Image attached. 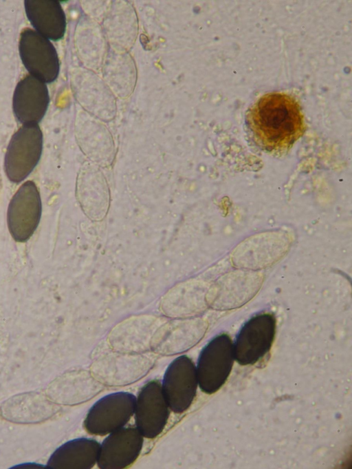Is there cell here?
<instances>
[{"mask_svg": "<svg viewBox=\"0 0 352 469\" xmlns=\"http://www.w3.org/2000/svg\"><path fill=\"white\" fill-rule=\"evenodd\" d=\"M248 122L258 145L274 152L291 147L306 127L300 104L285 92L261 96L249 110Z\"/></svg>", "mask_w": 352, "mask_h": 469, "instance_id": "cell-1", "label": "cell"}, {"mask_svg": "<svg viewBox=\"0 0 352 469\" xmlns=\"http://www.w3.org/2000/svg\"><path fill=\"white\" fill-rule=\"evenodd\" d=\"M43 137L38 124L23 125L12 136L5 154L4 171L8 180L19 183L38 163Z\"/></svg>", "mask_w": 352, "mask_h": 469, "instance_id": "cell-2", "label": "cell"}, {"mask_svg": "<svg viewBox=\"0 0 352 469\" xmlns=\"http://www.w3.org/2000/svg\"><path fill=\"white\" fill-rule=\"evenodd\" d=\"M233 342L222 333L202 349L196 367L198 385L206 394L218 391L228 379L234 364Z\"/></svg>", "mask_w": 352, "mask_h": 469, "instance_id": "cell-3", "label": "cell"}, {"mask_svg": "<svg viewBox=\"0 0 352 469\" xmlns=\"http://www.w3.org/2000/svg\"><path fill=\"white\" fill-rule=\"evenodd\" d=\"M276 317L263 313L246 322L233 343L234 359L241 365H253L270 351L275 337Z\"/></svg>", "mask_w": 352, "mask_h": 469, "instance_id": "cell-4", "label": "cell"}, {"mask_svg": "<svg viewBox=\"0 0 352 469\" xmlns=\"http://www.w3.org/2000/svg\"><path fill=\"white\" fill-rule=\"evenodd\" d=\"M136 397L127 392H116L98 400L84 421L91 435L103 436L124 426L134 414Z\"/></svg>", "mask_w": 352, "mask_h": 469, "instance_id": "cell-5", "label": "cell"}, {"mask_svg": "<svg viewBox=\"0 0 352 469\" xmlns=\"http://www.w3.org/2000/svg\"><path fill=\"white\" fill-rule=\"evenodd\" d=\"M41 213L38 187L33 181L28 180L13 195L8 207V227L13 239L19 242L29 240L39 224Z\"/></svg>", "mask_w": 352, "mask_h": 469, "instance_id": "cell-6", "label": "cell"}, {"mask_svg": "<svg viewBox=\"0 0 352 469\" xmlns=\"http://www.w3.org/2000/svg\"><path fill=\"white\" fill-rule=\"evenodd\" d=\"M19 50L21 61L31 75L45 83L58 77L60 62L56 50L50 41L30 28L20 34Z\"/></svg>", "mask_w": 352, "mask_h": 469, "instance_id": "cell-7", "label": "cell"}, {"mask_svg": "<svg viewBox=\"0 0 352 469\" xmlns=\"http://www.w3.org/2000/svg\"><path fill=\"white\" fill-rule=\"evenodd\" d=\"M197 386L196 366L192 359L182 355L173 360L162 383L169 408L176 413L186 411L196 396Z\"/></svg>", "mask_w": 352, "mask_h": 469, "instance_id": "cell-8", "label": "cell"}, {"mask_svg": "<svg viewBox=\"0 0 352 469\" xmlns=\"http://www.w3.org/2000/svg\"><path fill=\"white\" fill-rule=\"evenodd\" d=\"M135 426L142 435L154 439L163 431L169 417V406L159 380L146 382L135 404Z\"/></svg>", "mask_w": 352, "mask_h": 469, "instance_id": "cell-9", "label": "cell"}, {"mask_svg": "<svg viewBox=\"0 0 352 469\" xmlns=\"http://www.w3.org/2000/svg\"><path fill=\"white\" fill-rule=\"evenodd\" d=\"M144 439L136 426L118 429L100 445L97 464L102 469H120L131 466L138 457Z\"/></svg>", "mask_w": 352, "mask_h": 469, "instance_id": "cell-10", "label": "cell"}, {"mask_svg": "<svg viewBox=\"0 0 352 469\" xmlns=\"http://www.w3.org/2000/svg\"><path fill=\"white\" fill-rule=\"evenodd\" d=\"M50 103L46 83L28 74L19 81L14 91L12 110L23 125L38 124L44 117Z\"/></svg>", "mask_w": 352, "mask_h": 469, "instance_id": "cell-11", "label": "cell"}, {"mask_svg": "<svg viewBox=\"0 0 352 469\" xmlns=\"http://www.w3.org/2000/svg\"><path fill=\"white\" fill-rule=\"evenodd\" d=\"M26 16L36 31L48 39L58 41L66 30V17L59 1L25 0Z\"/></svg>", "mask_w": 352, "mask_h": 469, "instance_id": "cell-12", "label": "cell"}, {"mask_svg": "<svg viewBox=\"0 0 352 469\" xmlns=\"http://www.w3.org/2000/svg\"><path fill=\"white\" fill-rule=\"evenodd\" d=\"M100 444L89 438L70 440L51 455L47 466L56 469H89L97 462Z\"/></svg>", "mask_w": 352, "mask_h": 469, "instance_id": "cell-13", "label": "cell"}]
</instances>
